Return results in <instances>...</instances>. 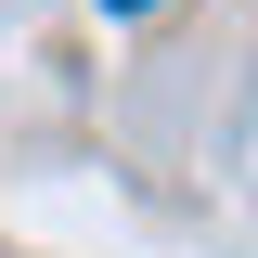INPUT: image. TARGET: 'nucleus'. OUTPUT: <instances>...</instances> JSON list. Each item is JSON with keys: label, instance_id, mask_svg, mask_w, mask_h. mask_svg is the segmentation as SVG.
Instances as JSON below:
<instances>
[{"label": "nucleus", "instance_id": "1", "mask_svg": "<svg viewBox=\"0 0 258 258\" xmlns=\"http://www.w3.org/2000/svg\"><path fill=\"white\" fill-rule=\"evenodd\" d=\"M103 13H155V0H103Z\"/></svg>", "mask_w": 258, "mask_h": 258}]
</instances>
